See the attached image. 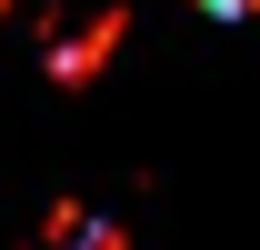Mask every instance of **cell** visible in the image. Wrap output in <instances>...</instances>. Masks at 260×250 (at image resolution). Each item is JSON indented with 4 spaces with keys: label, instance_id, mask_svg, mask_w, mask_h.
Masks as SVG:
<instances>
[{
    "label": "cell",
    "instance_id": "obj_1",
    "mask_svg": "<svg viewBox=\"0 0 260 250\" xmlns=\"http://www.w3.org/2000/svg\"><path fill=\"white\" fill-rule=\"evenodd\" d=\"M200 10H210V20H250L260 0H200Z\"/></svg>",
    "mask_w": 260,
    "mask_h": 250
}]
</instances>
